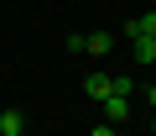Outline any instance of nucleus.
<instances>
[{
	"mask_svg": "<svg viewBox=\"0 0 156 136\" xmlns=\"http://www.w3.org/2000/svg\"><path fill=\"white\" fill-rule=\"evenodd\" d=\"M135 42V63H156V37H130Z\"/></svg>",
	"mask_w": 156,
	"mask_h": 136,
	"instance_id": "obj_5",
	"label": "nucleus"
},
{
	"mask_svg": "<svg viewBox=\"0 0 156 136\" xmlns=\"http://www.w3.org/2000/svg\"><path fill=\"white\" fill-rule=\"evenodd\" d=\"M146 100H151V110H156V84H151V89H146Z\"/></svg>",
	"mask_w": 156,
	"mask_h": 136,
	"instance_id": "obj_8",
	"label": "nucleus"
},
{
	"mask_svg": "<svg viewBox=\"0 0 156 136\" xmlns=\"http://www.w3.org/2000/svg\"><path fill=\"white\" fill-rule=\"evenodd\" d=\"M99 105H104V120H109V126H120V120H130V100H125V94H104Z\"/></svg>",
	"mask_w": 156,
	"mask_h": 136,
	"instance_id": "obj_1",
	"label": "nucleus"
},
{
	"mask_svg": "<svg viewBox=\"0 0 156 136\" xmlns=\"http://www.w3.org/2000/svg\"><path fill=\"white\" fill-rule=\"evenodd\" d=\"M11 131H26V120H21V110H5V115H0V136H11Z\"/></svg>",
	"mask_w": 156,
	"mask_h": 136,
	"instance_id": "obj_6",
	"label": "nucleus"
},
{
	"mask_svg": "<svg viewBox=\"0 0 156 136\" xmlns=\"http://www.w3.org/2000/svg\"><path fill=\"white\" fill-rule=\"evenodd\" d=\"M83 94H89V100H104V94H109V74H99V68H94V74L83 79Z\"/></svg>",
	"mask_w": 156,
	"mask_h": 136,
	"instance_id": "obj_3",
	"label": "nucleus"
},
{
	"mask_svg": "<svg viewBox=\"0 0 156 136\" xmlns=\"http://www.w3.org/2000/svg\"><path fill=\"white\" fill-rule=\"evenodd\" d=\"M125 37H156V11H146V16H130V21H125Z\"/></svg>",
	"mask_w": 156,
	"mask_h": 136,
	"instance_id": "obj_2",
	"label": "nucleus"
},
{
	"mask_svg": "<svg viewBox=\"0 0 156 136\" xmlns=\"http://www.w3.org/2000/svg\"><path fill=\"white\" fill-rule=\"evenodd\" d=\"M11 136H26V131H11Z\"/></svg>",
	"mask_w": 156,
	"mask_h": 136,
	"instance_id": "obj_9",
	"label": "nucleus"
},
{
	"mask_svg": "<svg viewBox=\"0 0 156 136\" xmlns=\"http://www.w3.org/2000/svg\"><path fill=\"white\" fill-rule=\"evenodd\" d=\"M151 131H156V126H151Z\"/></svg>",
	"mask_w": 156,
	"mask_h": 136,
	"instance_id": "obj_11",
	"label": "nucleus"
},
{
	"mask_svg": "<svg viewBox=\"0 0 156 136\" xmlns=\"http://www.w3.org/2000/svg\"><path fill=\"white\" fill-rule=\"evenodd\" d=\"M94 136H115V126H109V120H104V126H94Z\"/></svg>",
	"mask_w": 156,
	"mask_h": 136,
	"instance_id": "obj_7",
	"label": "nucleus"
},
{
	"mask_svg": "<svg viewBox=\"0 0 156 136\" xmlns=\"http://www.w3.org/2000/svg\"><path fill=\"white\" fill-rule=\"evenodd\" d=\"M115 136H120V131H115Z\"/></svg>",
	"mask_w": 156,
	"mask_h": 136,
	"instance_id": "obj_10",
	"label": "nucleus"
},
{
	"mask_svg": "<svg viewBox=\"0 0 156 136\" xmlns=\"http://www.w3.org/2000/svg\"><path fill=\"white\" fill-rule=\"evenodd\" d=\"M109 47H115V37H109V32H89V37H83V52H94V58H104Z\"/></svg>",
	"mask_w": 156,
	"mask_h": 136,
	"instance_id": "obj_4",
	"label": "nucleus"
}]
</instances>
